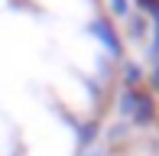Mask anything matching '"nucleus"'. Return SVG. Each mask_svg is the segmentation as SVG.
<instances>
[{
	"label": "nucleus",
	"mask_w": 159,
	"mask_h": 156,
	"mask_svg": "<svg viewBox=\"0 0 159 156\" xmlns=\"http://www.w3.org/2000/svg\"><path fill=\"white\" fill-rule=\"evenodd\" d=\"M127 36L136 39V42H146L149 23H146V16H143V13H130V16H127Z\"/></svg>",
	"instance_id": "nucleus-3"
},
{
	"label": "nucleus",
	"mask_w": 159,
	"mask_h": 156,
	"mask_svg": "<svg viewBox=\"0 0 159 156\" xmlns=\"http://www.w3.org/2000/svg\"><path fill=\"white\" fill-rule=\"evenodd\" d=\"M130 117H133L136 127H146V124L156 120V98H153V91H146V88L133 91V114Z\"/></svg>",
	"instance_id": "nucleus-2"
},
{
	"label": "nucleus",
	"mask_w": 159,
	"mask_h": 156,
	"mask_svg": "<svg viewBox=\"0 0 159 156\" xmlns=\"http://www.w3.org/2000/svg\"><path fill=\"white\" fill-rule=\"evenodd\" d=\"M124 88H127V91L143 88V68H140V65H133V62H127V65H124Z\"/></svg>",
	"instance_id": "nucleus-5"
},
{
	"label": "nucleus",
	"mask_w": 159,
	"mask_h": 156,
	"mask_svg": "<svg viewBox=\"0 0 159 156\" xmlns=\"http://www.w3.org/2000/svg\"><path fill=\"white\" fill-rule=\"evenodd\" d=\"M149 88H153V91H159V62H156L153 75H149Z\"/></svg>",
	"instance_id": "nucleus-9"
},
{
	"label": "nucleus",
	"mask_w": 159,
	"mask_h": 156,
	"mask_svg": "<svg viewBox=\"0 0 159 156\" xmlns=\"http://www.w3.org/2000/svg\"><path fill=\"white\" fill-rule=\"evenodd\" d=\"M98 130H101V120H94V117H91V120H84V124L78 127V143L88 150V146L98 140Z\"/></svg>",
	"instance_id": "nucleus-4"
},
{
	"label": "nucleus",
	"mask_w": 159,
	"mask_h": 156,
	"mask_svg": "<svg viewBox=\"0 0 159 156\" xmlns=\"http://www.w3.org/2000/svg\"><path fill=\"white\" fill-rule=\"evenodd\" d=\"M136 7H140L143 16H149L153 23H159V0H136Z\"/></svg>",
	"instance_id": "nucleus-6"
},
{
	"label": "nucleus",
	"mask_w": 159,
	"mask_h": 156,
	"mask_svg": "<svg viewBox=\"0 0 159 156\" xmlns=\"http://www.w3.org/2000/svg\"><path fill=\"white\" fill-rule=\"evenodd\" d=\"M111 16L127 20L130 16V0H111Z\"/></svg>",
	"instance_id": "nucleus-7"
},
{
	"label": "nucleus",
	"mask_w": 159,
	"mask_h": 156,
	"mask_svg": "<svg viewBox=\"0 0 159 156\" xmlns=\"http://www.w3.org/2000/svg\"><path fill=\"white\" fill-rule=\"evenodd\" d=\"M88 33H91V36H94L111 55H114V59H124V39H120L117 26L111 23V16H98V20H91V23H88Z\"/></svg>",
	"instance_id": "nucleus-1"
},
{
	"label": "nucleus",
	"mask_w": 159,
	"mask_h": 156,
	"mask_svg": "<svg viewBox=\"0 0 159 156\" xmlns=\"http://www.w3.org/2000/svg\"><path fill=\"white\" fill-rule=\"evenodd\" d=\"M149 55L159 62V23H153V42H149Z\"/></svg>",
	"instance_id": "nucleus-8"
}]
</instances>
